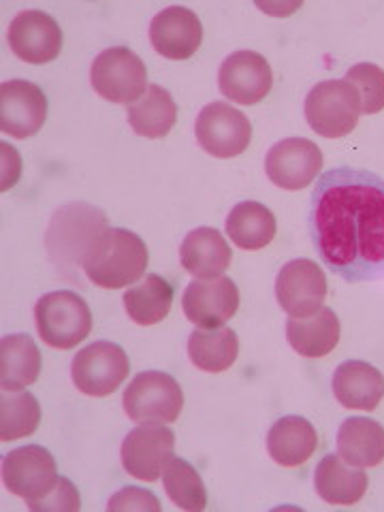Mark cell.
Listing matches in <instances>:
<instances>
[{
	"label": "cell",
	"instance_id": "836d02e7",
	"mask_svg": "<svg viewBox=\"0 0 384 512\" xmlns=\"http://www.w3.org/2000/svg\"><path fill=\"white\" fill-rule=\"evenodd\" d=\"M109 510H160V502L156 500V495L146 491V489H139V487H124L120 489L114 498L109 500L107 504Z\"/></svg>",
	"mask_w": 384,
	"mask_h": 512
},
{
	"label": "cell",
	"instance_id": "ac0fdd59",
	"mask_svg": "<svg viewBox=\"0 0 384 512\" xmlns=\"http://www.w3.org/2000/svg\"><path fill=\"white\" fill-rule=\"evenodd\" d=\"M150 41L163 58L188 60L203 43L201 20L186 7H167L152 20Z\"/></svg>",
	"mask_w": 384,
	"mask_h": 512
},
{
	"label": "cell",
	"instance_id": "7402d4cb",
	"mask_svg": "<svg viewBox=\"0 0 384 512\" xmlns=\"http://www.w3.org/2000/svg\"><path fill=\"white\" fill-rule=\"evenodd\" d=\"M318 446L314 425L303 416H284L267 434V453L282 468H299Z\"/></svg>",
	"mask_w": 384,
	"mask_h": 512
},
{
	"label": "cell",
	"instance_id": "1f68e13d",
	"mask_svg": "<svg viewBox=\"0 0 384 512\" xmlns=\"http://www.w3.org/2000/svg\"><path fill=\"white\" fill-rule=\"evenodd\" d=\"M346 82L357 88L361 96V111L367 116L384 109V71L372 62H361L348 69Z\"/></svg>",
	"mask_w": 384,
	"mask_h": 512
},
{
	"label": "cell",
	"instance_id": "d6a6232c",
	"mask_svg": "<svg viewBox=\"0 0 384 512\" xmlns=\"http://www.w3.org/2000/svg\"><path fill=\"white\" fill-rule=\"evenodd\" d=\"M30 510L35 512H75L82 508V500H79V491L71 483L69 478L60 476L56 487L45 495V498L30 502Z\"/></svg>",
	"mask_w": 384,
	"mask_h": 512
},
{
	"label": "cell",
	"instance_id": "ba28073f",
	"mask_svg": "<svg viewBox=\"0 0 384 512\" xmlns=\"http://www.w3.org/2000/svg\"><path fill=\"white\" fill-rule=\"evenodd\" d=\"M107 229L105 214L86 203L62 207L47 231V250L62 263H84V254L92 239Z\"/></svg>",
	"mask_w": 384,
	"mask_h": 512
},
{
	"label": "cell",
	"instance_id": "ffe728a7",
	"mask_svg": "<svg viewBox=\"0 0 384 512\" xmlns=\"http://www.w3.org/2000/svg\"><path fill=\"white\" fill-rule=\"evenodd\" d=\"M231 246L220 231L201 227L190 231L180 246L182 267L197 280L220 278L231 265Z\"/></svg>",
	"mask_w": 384,
	"mask_h": 512
},
{
	"label": "cell",
	"instance_id": "2e32d148",
	"mask_svg": "<svg viewBox=\"0 0 384 512\" xmlns=\"http://www.w3.org/2000/svg\"><path fill=\"white\" fill-rule=\"evenodd\" d=\"M47 120V96L26 79H11L0 88V128L15 139H28Z\"/></svg>",
	"mask_w": 384,
	"mask_h": 512
},
{
	"label": "cell",
	"instance_id": "7c38bea8",
	"mask_svg": "<svg viewBox=\"0 0 384 512\" xmlns=\"http://www.w3.org/2000/svg\"><path fill=\"white\" fill-rule=\"evenodd\" d=\"M276 297L291 318H308L323 308L327 276L314 261L295 259L278 271Z\"/></svg>",
	"mask_w": 384,
	"mask_h": 512
},
{
	"label": "cell",
	"instance_id": "4dcf8cb0",
	"mask_svg": "<svg viewBox=\"0 0 384 512\" xmlns=\"http://www.w3.org/2000/svg\"><path fill=\"white\" fill-rule=\"evenodd\" d=\"M163 485L169 500L182 510L201 512L207 506V489L201 474L182 457H173L163 472Z\"/></svg>",
	"mask_w": 384,
	"mask_h": 512
},
{
	"label": "cell",
	"instance_id": "603a6c76",
	"mask_svg": "<svg viewBox=\"0 0 384 512\" xmlns=\"http://www.w3.org/2000/svg\"><path fill=\"white\" fill-rule=\"evenodd\" d=\"M314 489L327 504H357L367 491V474L363 468L348 466L340 455H327L316 466Z\"/></svg>",
	"mask_w": 384,
	"mask_h": 512
},
{
	"label": "cell",
	"instance_id": "6da1fadb",
	"mask_svg": "<svg viewBox=\"0 0 384 512\" xmlns=\"http://www.w3.org/2000/svg\"><path fill=\"white\" fill-rule=\"evenodd\" d=\"M312 242L323 263L346 282L384 278V180L338 167L312 190Z\"/></svg>",
	"mask_w": 384,
	"mask_h": 512
},
{
	"label": "cell",
	"instance_id": "30bf717a",
	"mask_svg": "<svg viewBox=\"0 0 384 512\" xmlns=\"http://www.w3.org/2000/svg\"><path fill=\"white\" fill-rule=\"evenodd\" d=\"M175 436L165 423H143L122 442V466L133 478L156 483L173 459Z\"/></svg>",
	"mask_w": 384,
	"mask_h": 512
},
{
	"label": "cell",
	"instance_id": "5bb4252c",
	"mask_svg": "<svg viewBox=\"0 0 384 512\" xmlns=\"http://www.w3.org/2000/svg\"><path fill=\"white\" fill-rule=\"evenodd\" d=\"M218 86L231 103L256 105L271 92L274 75H271L265 56L242 50L224 58L218 73Z\"/></svg>",
	"mask_w": 384,
	"mask_h": 512
},
{
	"label": "cell",
	"instance_id": "484cf974",
	"mask_svg": "<svg viewBox=\"0 0 384 512\" xmlns=\"http://www.w3.org/2000/svg\"><path fill=\"white\" fill-rule=\"evenodd\" d=\"M126 120L137 135L146 139H163L178 122V105L163 86L150 84L146 94L128 107Z\"/></svg>",
	"mask_w": 384,
	"mask_h": 512
},
{
	"label": "cell",
	"instance_id": "d4e9b609",
	"mask_svg": "<svg viewBox=\"0 0 384 512\" xmlns=\"http://www.w3.org/2000/svg\"><path fill=\"white\" fill-rule=\"evenodd\" d=\"M41 374V352L26 333L5 335L0 342V382L7 391L26 389Z\"/></svg>",
	"mask_w": 384,
	"mask_h": 512
},
{
	"label": "cell",
	"instance_id": "d6986e66",
	"mask_svg": "<svg viewBox=\"0 0 384 512\" xmlns=\"http://www.w3.org/2000/svg\"><path fill=\"white\" fill-rule=\"evenodd\" d=\"M331 389L348 410H376L384 397V376L365 361H344L333 374Z\"/></svg>",
	"mask_w": 384,
	"mask_h": 512
},
{
	"label": "cell",
	"instance_id": "cb8c5ba5",
	"mask_svg": "<svg viewBox=\"0 0 384 512\" xmlns=\"http://www.w3.org/2000/svg\"><path fill=\"white\" fill-rule=\"evenodd\" d=\"M338 453L355 468H376L384 461V427L367 416H350L338 431Z\"/></svg>",
	"mask_w": 384,
	"mask_h": 512
},
{
	"label": "cell",
	"instance_id": "8fae6325",
	"mask_svg": "<svg viewBox=\"0 0 384 512\" xmlns=\"http://www.w3.org/2000/svg\"><path fill=\"white\" fill-rule=\"evenodd\" d=\"M58 478L56 461L43 446H20L3 459L5 487L26 504L45 498L56 487Z\"/></svg>",
	"mask_w": 384,
	"mask_h": 512
},
{
	"label": "cell",
	"instance_id": "5b68a950",
	"mask_svg": "<svg viewBox=\"0 0 384 512\" xmlns=\"http://www.w3.org/2000/svg\"><path fill=\"white\" fill-rule=\"evenodd\" d=\"M90 82L94 92L105 101L133 105L148 90V69L128 47H109L94 58Z\"/></svg>",
	"mask_w": 384,
	"mask_h": 512
},
{
	"label": "cell",
	"instance_id": "8992f818",
	"mask_svg": "<svg viewBox=\"0 0 384 512\" xmlns=\"http://www.w3.org/2000/svg\"><path fill=\"white\" fill-rule=\"evenodd\" d=\"M124 412L135 423H175L184 408L182 387L165 372L137 374L122 397Z\"/></svg>",
	"mask_w": 384,
	"mask_h": 512
},
{
	"label": "cell",
	"instance_id": "277c9868",
	"mask_svg": "<svg viewBox=\"0 0 384 512\" xmlns=\"http://www.w3.org/2000/svg\"><path fill=\"white\" fill-rule=\"evenodd\" d=\"M35 323L41 340L58 350H71L88 338L92 314L88 303L73 291L43 295L35 306Z\"/></svg>",
	"mask_w": 384,
	"mask_h": 512
},
{
	"label": "cell",
	"instance_id": "e0dca14e",
	"mask_svg": "<svg viewBox=\"0 0 384 512\" xmlns=\"http://www.w3.org/2000/svg\"><path fill=\"white\" fill-rule=\"evenodd\" d=\"M9 47L24 62L45 64L62 50V30L52 15L43 11H22L9 24Z\"/></svg>",
	"mask_w": 384,
	"mask_h": 512
},
{
	"label": "cell",
	"instance_id": "3957f363",
	"mask_svg": "<svg viewBox=\"0 0 384 512\" xmlns=\"http://www.w3.org/2000/svg\"><path fill=\"white\" fill-rule=\"evenodd\" d=\"M361 114V96L346 79L316 84L306 99V120L325 139H342L355 131Z\"/></svg>",
	"mask_w": 384,
	"mask_h": 512
},
{
	"label": "cell",
	"instance_id": "f1b7e54d",
	"mask_svg": "<svg viewBox=\"0 0 384 512\" xmlns=\"http://www.w3.org/2000/svg\"><path fill=\"white\" fill-rule=\"evenodd\" d=\"M122 301L133 323L152 327L169 316L173 306V286L165 278L152 274L141 284L128 288Z\"/></svg>",
	"mask_w": 384,
	"mask_h": 512
},
{
	"label": "cell",
	"instance_id": "83f0119b",
	"mask_svg": "<svg viewBox=\"0 0 384 512\" xmlns=\"http://www.w3.org/2000/svg\"><path fill=\"white\" fill-rule=\"evenodd\" d=\"M239 340L233 329H197L188 338V357L192 365L207 374L227 372L237 361Z\"/></svg>",
	"mask_w": 384,
	"mask_h": 512
},
{
	"label": "cell",
	"instance_id": "4fadbf2b",
	"mask_svg": "<svg viewBox=\"0 0 384 512\" xmlns=\"http://www.w3.org/2000/svg\"><path fill=\"white\" fill-rule=\"evenodd\" d=\"M320 171H323V152L310 139H282L265 156L267 178L282 190L308 188Z\"/></svg>",
	"mask_w": 384,
	"mask_h": 512
},
{
	"label": "cell",
	"instance_id": "52a82bcc",
	"mask_svg": "<svg viewBox=\"0 0 384 512\" xmlns=\"http://www.w3.org/2000/svg\"><path fill=\"white\" fill-rule=\"evenodd\" d=\"M131 372L126 352L114 342H94L77 352L71 363L73 384L79 393L90 397H107L118 391Z\"/></svg>",
	"mask_w": 384,
	"mask_h": 512
},
{
	"label": "cell",
	"instance_id": "7a4b0ae2",
	"mask_svg": "<svg viewBox=\"0 0 384 512\" xmlns=\"http://www.w3.org/2000/svg\"><path fill=\"white\" fill-rule=\"evenodd\" d=\"M150 254L146 242L126 229H105L84 254V271L101 288H124L146 274Z\"/></svg>",
	"mask_w": 384,
	"mask_h": 512
},
{
	"label": "cell",
	"instance_id": "44dd1931",
	"mask_svg": "<svg viewBox=\"0 0 384 512\" xmlns=\"http://www.w3.org/2000/svg\"><path fill=\"white\" fill-rule=\"evenodd\" d=\"M286 340L301 357H327L340 342V318L331 308H320L308 318H288Z\"/></svg>",
	"mask_w": 384,
	"mask_h": 512
},
{
	"label": "cell",
	"instance_id": "f546056e",
	"mask_svg": "<svg viewBox=\"0 0 384 512\" xmlns=\"http://www.w3.org/2000/svg\"><path fill=\"white\" fill-rule=\"evenodd\" d=\"M41 421V408L35 395L3 389L0 397V438L13 442L32 436Z\"/></svg>",
	"mask_w": 384,
	"mask_h": 512
},
{
	"label": "cell",
	"instance_id": "9c48e42d",
	"mask_svg": "<svg viewBox=\"0 0 384 512\" xmlns=\"http://www.w3.org/2000/svg\"><path fill=\"white\" fill-rule=\"evenodd\" d=\"M195 135L199 146L210 156L235 158L250 146L252 124L239 109L214 101L197 116Z\"/></svg>",
	"mask_w": 384,
	"mask_h": 512
},
{
	"label": "cell",
	"instance_id": "9a60e30c",
	"mask_svg": "<svg viewBox=\"0 0 384 512\" xmlns=\"http://www.w3.org/2000/svg\"><path fill=\"white\" fill-rule=\"evenodd\" d=\"M182 308L199 329H220L237 314L239 291L231 278L195 280L186 286Z\"/></svg>",
	"mask_w": 384,
	"mask_h": 512
},
{
	"label": "cell",
	"instance_id": "4316f807",
	"mask_svg": "<svg viewBox=\"0 0 384 512\" xmlns=\"http://www.w3.org/2000/svg\"><path fill=\"white\" fill-rule=\"evenodd\" d=\"M276 216L259 201L237 203L227 218V235L242 250H263L276 237Z\"/></svg>",
	"mask_w": 384,
	"mask_h": 512
}]
</instances>
